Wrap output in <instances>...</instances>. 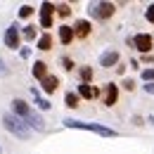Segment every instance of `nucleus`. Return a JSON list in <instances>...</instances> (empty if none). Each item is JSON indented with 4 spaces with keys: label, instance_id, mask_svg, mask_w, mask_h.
I'll list each match as a JSON object with an SVG mask.
<instances>
[{
    "label": "nucleus",
    "instance_id": "20",
    "mask_svg": "<svg viewBox=\"0 0 154 154\" xmlns=\"http://www.w3.org/2000/svg\"><path fill=\"white\" fill-rule=\"evenodd\" d=\"M55 12H57L62 19H66V17H71V5H66V2H62V5H57L55 7Z\"/></svg>",
    "mask_w": 154,
    "mask_h": 154
},
{
    "label": "nucleus",
    "instance_id": "22",
    "mask_svg": "<svg viewBox=\"0 0 154 154\" xmlns=\"http://www.w3.org/2000/svg\"><path fill=\"white\" fill-rule=\"evenodd\" d=\"M59 64H62L64 71H74V59H71V57H62V59H59Z\"/></svg>",
    "mask_w": 154,
    "mask_h": 154
},
{
    "label": "nucleus",
    "instance_id": "4",
    "mask_svg": "<svg viewBox=\"0 0 154 154\" xmlns=\"http://www.w3.org/2000/svg\"><path fill=\"white\" fill-rule=\"evenodd\" d=\"M88 12H90V17H95V19H112L116 12V5L114 2H90L88 5Z\"/></svg>",
    "mask_w": 154,
    "mask_h": 154
},
{
    "label": "nucleus",
    "instance_id": "3",
    "mask_svg": "<svg viewBox=\"0 0 154 154\" xmlns=\"http://www.w3.org/2000/svg\"><path fill=\"white\" fill-rule=\"evenodd\" d=\"M64 126L66 128H78V131H93L102 137H116L119 135L114 128H107L102 123H85V121H76V119H64Z\"/></svg>",
    "mask_w": 154,
    "mask_h": 154
},
{
    "label": "nucleus",
    "instance_id": "6",
    "mask_svg": "<svg viewBox=\"0 0 154 154\" xmlns=\"http://www.w3.org/2000/svg\"><path fill=\"white\" fill-rule=\"evenodd\" d=\"M55 2H43L40 5V29H52V14H55Z\"/></svg>",
    "mask_w": 154,
    "mask_h": 154
},
{
    "label": "nucleus",
    "instance_id": "5",
    "mask_svg": "<svg viewBox=\"0 0 154 154\" xmlns=\"http://www.w3.org/2000/svg\"><path fill=\"white\" fill-rule=\"evenodd\" d=\"M131 45H133L140 55H149L152 48H154V38L149 33H137L135 38H131Z\"/></svg>",
    "mask_w": 154,
    "mask_h": 154
},
{
    "label": "nucleus",
    "instance_id": "26",
    "mask_svg": "<svg viewBox=\"0 0 154 154\" xmlns=\"http://www.w3.org/2000/svg\"><path fill=\"white\" fill-rule=\"evenodd\" d=\"M7 74H10V69H7V66H5V62L0 59V78H5Z\"/></svg>",
    "mask_w": 154,
    "mask_h": 154
},
{
    "label": "nucleus",
    "instance_id": "29",
    "mask_svg": "<svg viewBox=\"0 0 154 154\" xmlns=\"http://www.w3.org/2000/svg\"><path fill=\"white\" fill-rule=\"evenodd\" d=\"M147 121H149V123L154 126V114H149V116H147Z\"/></svg>",
    "mask_w": 154,
    "mask_h": 154
},
{
    "label": "nucleus",
    "instance_id": "11",
    "mask_svg": "<svg viewBox=\"0 0 154 154\" xmlns=\"http://www.w3.org/2000/svg\"><path fill=\"white\" fill-rule=\"evenodd\" d=\"M40 88H43V93H45V95H52V93L59 88V78L52 76V74H48V76L40 81Z\"/></svg>",
    "mask_w": 154,
    "mask_h": 154
},
{
    "label": "nucleus",
    "instance_id": "17",
    "mask_svg": "<svg viewBox=\"0 0 154 154\" xmlns=\"http://www.w3.org/2000/svg\"><path fill=\"white\" fill-rule=\"evenodd\" d=\"M78 102H81V97H78L76 93H66V95H64V104H66L69 109H76Z\"/></svg>",
    "mask_w": 154,
    "mask_h": 154
},
{
    "label": "nucleus",
    "instance_id": "7",
    "mask_svg": "<svg viewBox=\"0 0 154 154\" xmlns=\"http://www.w3.org/2000/svg\"><path fill=\"white\" fill-rule=\"evenodd\" d=\"M19 38H21L19 26H17V24H10V29H7V31H5V36H2V40H5V48L17 50V48H19Z\"/></svg>",
    "mask_w": 154,
    "mask_h": 154
},
{
    "label": "nucleus",
    "instance_id": "27",
    "mask_svg": "<svg viewBox=\"0 0 154 154\" xmlns=\"http://www.w3.org/2000/svg\"><path fill=\"white\" fill-rule=\"evenodd\" d=\"M142 88H145L147 95H154V83H147V85H142Z\"/></svg>",
    "mask_w": 154,
    "mask_h": 154
},
{
    "label": "nucleus",
    "instance_id": "12",
    "mask_svg": "<svg viewBox=\"0 0 154 154\" xmlns=\"http://www.w3.org/2000/svg\"><path fill=\"white\" fill-rule=\"evenodd\" d=\"M76 95L83 97V100H95V97H100V90L93 88L90 83H81V85H78V90H76Z\"/></svg>",
    "mask_w": 154,
    "mask_h": 154
},
{
    "label": "nucleus",
    "instance_id": "30",
    "mask_svg": "<svg viewBox=\"0 0 154 154\" xmlns=\"http://www.w3.org/2000/svg\"><path fill=\"white\" fill-rule=\"evenodd\" d=\"M0 152H2V149H0Z\"/></svg>",
    "mask_w": 154,
    "mask_h": 154
},
{
    "label": "nucleus",
    "instance_id": "21",
    "mask_svg": "<svg viewBox=\"0 0 154 154\" xmlns=\"http://www.w3.org/2000/svg\"><path fill=\"white\" fill-rule=\"evenodd\" d=\"M33 12H36V10H33L31 5H21V7H19V19H29Z\"/></svg>",
    "mask_w": 154,
    "mask_h": 154
},
{
    "label": "nucleus",
    "instance_id": "18",
    "mask_svg": "<svg viewBox=\"0 0 154 154\" xmlns=\"http://www.w3.org/2000/svg\"><path fill=\"white\" fill-rule=\"evenodd\" d=\"M21 36H24L26 40H36V38H38V31H36V26H31V24H29V26H24V29H21Z\"/></svg>",
    "mask_w": 154,
    "mask_h": 154
},
{
    "label": "nucleus",
    "instance_id": "15",
    "mask_svg": "<svg viewBox=\"0 0 154 154\" xmlns=\"http://www.w3.org/2000/svg\"><path fill=\"white\" fill-rule=\"evenodd\" d=\"M33 76L38 78V81H43V78L48 76V64H45L43 59H38V62L33 64Z\"/></svg>",
    "mask_w": 154,
    "mask_h": 154
},
{
    "label": "nucleus",
    "instance_id": "16",
    "mask_svg": "<svg viewBox=\"0 0 154 154\" xmlns=\"http://www.w3.org/2000/svg\"><path fill=\"white\" fill-rule=\"evenodd\" d=\"M38 50H43V52L52 50V36H50V33H43L38 38Z\"/></svg>",
    "mask_w": 154,
    "mask_h": 154
},
{
    "label": "nucleus",
    "instance_id": "8",
    "mask_svg": "<svg viewBox=\"0 0 154 154\" xmlns=\"http://www.w3.org/2000/svg\"><path fill=\"white\" fill-rule=\"evenodd\" d=\"M116 102H119V85L116 83H107L104 93H102V104L104 107H114Z\"/></svg>",
    "mask_w": 154,
    "mask_h": 154
},
{
    "label": "nucleus",
    "instance_id": "19",
    "mask_svg": "<svg viewBox=\"0 0 154 154\" xmlns=\"http://www.w3.org/2000/svg\"><path fill=\"white\" fill-rule=\"evenodd\" d=\"M78 76H81V83H90V81H93V76H95V71H93L90 66H83V69L78 71Z\"/></svg>",
    "mask_w": 154,
    "mask_h": 154
},
{
    "label": "nucleus",
    "instance_id": "25",
    "mask_svg": "<svg viewBox=\"0 0 154 154\" xmlns=\"http://www.w3.org/2000/svg\"><path fill=\"white\" fill-rule=\"evenodd\" d=\"M123 88H126L128 93H133V90H135V81H133V78H126V81H123Z\"/></svg>",
    "mask_w": 154,
    "mask_h": 154
},
{
    "label": "nucleus",
    "instance_id": "23",
    "mask_svg": "<svg viewBox=\"0 0 154 154\" xmlns=\"http://www.w3.org/2000/svg\"><path fill=\"white\" fill-rule=\"evenodd\" d=\"M142 81L145 83H154V69H142Z\"/></svg>",
    "mask_w": 154,
    "mask_h": 154
},
{
    "label": "nucleus",
    "instance_id": "28",
    "mask_svg": "<svg viewBox=\"0 0 154 154\" xmlns=\"http://www.w3.org/2000/svg\"><path fill=\"white\" fill-rule=\"evenodd\" d=\"M142 62H154V55H142Z\"/></svg>",
    "mask_w": 154,
    "mask_h": 154
},
{
    "label": "nucleus",
    "instance_id": "1",
    "mask_svg": "<svg viewBox=\"0 0 154 154\" xmlns=\"http://www.w3.org/2000/svg\"><path fill=\"white\" fill-rule=\"evenodd\" d=\"M12 109H14V116H19V119L29 126V128H31V131L45 133V121H43V116H40L36 109H31L24 100L14 97V100H12Z\"/></svg>",
    "mask_w": 154,
    "mask_h": 154
},
{
    "label": "nucleus",
    "instance_id": "9",
    "mask_svg": "<svg viewBox=\"0 0 154 154\" xmlns=\"http://www.w3.org/2000/svg\"><path fill=\"white\" fill-rule=\"evenodd\" d=\"M71 29H74V38H78V40H85L90 33H93V24L88 19H78Z\"/></svg>",
    "mask_w": 154,
    "mask_h": 154
},
{
    "label": "nucleus",
    "instance_id": "10",
    "mask_svg": "<svg viewBox=\"0 0 154 154\" xmlns=\"http://www.w3.org/2000/svg\"><path fill=\"white\" fill-rule=\"evenodd\" d=\"M119 50H107V52H102L100 55V66H104V69H112L119 64Z\"/></svg>",
    "mask_w": 154,
    "mask_h": 154
},
{
    "label": "nucleus",
    "instance_id": "2",
    "mask_svg": "<svg viewBox=\"0 0 154 154\" xmlns=\"http://www.w3.org/2000/svg\"><path fill=\"white\" fill-rule=\"evenodd\" d=\"M2 126H5L7 133H12L14 137H19V140H29V135H31V128L14 114H2Z\"/></svg>",
    "mask_w": 154,
    "mask_h": 154
},
{
    "label": "nucleus",
    "instance_id": "13",
    "mask_svg": "<svg viewBox=\"0 0 154 154\" xmlns=\"http://www.w3.org/2000/svg\"><path fill=\"white\" fill-rule=\"evenodd\" d=\"M71 40H74V29L66 26V24L59 26V43H62V45H69Z\"/></svg>",
    "mask_w": 154,
    "mask_h": 154
},
{
    "label": "nucleus",
    "instance_id": "14",
    "mask_svg": "<svg viewBox=\"0 0 154 154\" xmlns=\"http://www.w3.org/2000/svg\"><path fill=\"white\" fill-rule=\"evenodd\" d=\"M31 97L36 100V104H38L40 109H48V112H50V107H52V104H50V100H45V97L40 95V93L36 90V88H31Z\"/></svg>",
    "mask_w": 154,
    "mask_h": 154
},
{
    "label": "nucleus",
    "instance_id": "24",
    "mask_svg": "<svg viewBox=\"0 0 154 154\" xmlns=\"http://www.w3.org/2000/svg\"><path fill=\"white\" fill-rule=\"evenodd\" d=\"M145 19L149 21V24H154V5H149V7L145 10Z\"/></svg>",
    "mask_w": 154,
    "mask_h": 154
}]
</instances>
